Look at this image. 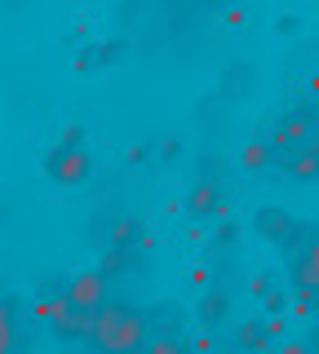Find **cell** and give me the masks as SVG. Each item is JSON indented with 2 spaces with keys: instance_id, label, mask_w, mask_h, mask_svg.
<instances>
[{
  "instance_id": "cell-1",
  "label": "cell",
  "mask_w": 319,
  "mask_h": 354,
  "mask_svg": "<svg viewBox=\"0 0 319 354\" xmlns=\"http://www.w3.org/2000/svg\"><path fill=\"white\" fill-rule=\"evenodd\" d=\"M147 341H151L147 310L134 301H107L93 315V332H89L93 354H138Z\"/></svg>"
},
{
  "instance_id": "cell-2",
  "label": "cell",
  "mask_w": 319,
  "mask_h": 354,
  "mask_svg": "<svg viewBox=\"0 0 319 354\" xmlns=\"http://www.w3.org/2000/svg\"><path fill=\"white\" fill-rule=\"evenodd\" d=\"M45 173H49L58 186H80L84 177L93 173V160H89V151L75 142V133L62 142V147H53V151L45 155Z\"/></svg>"
},
{
  "instance_id": "cell-3",
  "label": "cell",
  "mask_w": 319,
  "mask_h": 354,
  "mask_svg": "<svg viewBox=\"0 0 319 354\" xmlns=\"http://www.w3.org/2000/svg\"><path fill=\"white\" fill-rule=\"evenodd\" d=\"M45 319H49V328H53L58 341H89V332H93V315L75 310L67 297H53L45 306Z\"/></svg>"
},
{
  "instance_id": "cell-4",
  "label": "cell",
  "mask_w": 319,
  "mask_h": 354,
  "mask_svg": "<svg viewBox=\"0 0 319 354\" xmlns=\"http://www.w3.org/2000/svg\"><path fill=\"white\" fill-rule=\"evenodd\" d=\"M67 301L75 306V310H84V315H98L111 297H107V270H80L75 279L67 283Z\"/></svg>"
},
{
  "instance_id": "cell-5",
  "label": "cell",
  "mask_w": 319,
  "mask_h": 354,
  "mask_svg": "<svg viewBox=\"0 0 319 354\" xmlns=\"http://www.w3.org/2000/svg\"><path fill=\"white\" fill-rule=\"evenodd\" d=\"M293 283L302 288V292L319 297V235L302 243V252L293 257Z\"/></svg>"
},
{
  "instance_id": "cell-6",
  "label": "cell",
  "mask_w": 319,
  "mask_h": 354,
  "mask_svg": "<svg viewBox=\"0 0 319 354\" xmlns=\"http://www.w3.org/2000/svg\"><path fill=\"white\" fill-rule=\"evenodd\" d=\"M253 226H257V235H266L275 243H289L297 235V221L284 213V208H262V213L253 217Z\"/></svg>"
},
{
  "instance_id": "cell-7",
  "label": "cell",
  "mask_w": 319,
  "mask_h": 354,
  "mask_svg": "<svg viewBox=\"0 0 319 354\" xmlns=\"http://www.w3.org/2000/svg\"><path fill=\"white\" fill-rule=\"evenodd\" d=\"M182 319H186V310L178 301H156V306H147V324L156 337H178V328H182Z\"/></svg>"
},
{
  "instance_id": "cell-8",
  "label": "cell",
  "mask_w": 319,
  "mask_h": 354,
  "mask_svg": "<svg viewBox=\"0 0 319 354\" xmlns=\"http://www.w3.org/2000/svg\"><path fill=\"white\" fill-rule=\"evenodd\" d=\"M253 84H257V71H253L248 62H230V66H226V75H222V93H230V97H248V93H253Z\"/></svg>"
},
{
  "instance_id": "cell-9",
  "label": "cell",
  "mask_w": 319,
  "mask_h": 354,
  "mask_svg": "<svg viewBox=\"0 0 319 354\" xmlns=\"http://www.w3.org/2000/svg\"><path fill=\"white\" fill-rule=\"evenodd\" d=\"M186 208H191V217H217L222 213V204H217V186L213 182H200L186 199Z\"/></svg>"
},
{
  "instance_id": "cell-10",
  "label": "cell",
  "mask_w": 319,
  "mask_h": 354,
  "mask_svg": "<svg viewBox=\"0 0 319 354\" xmlns=\"http://www.w3.org/2000/svg\"><path fill=\"white\" fill-rule=\"evenodd\" d=\"M289 173L293 177H306V182H319V147H302L289 160Z\"/></svg>"
},
{
  "instance_id": "cell-11",
  "label": "cell",
  "mask_w": 319,
  "mask_h": 354,
  "mask_svg": "<svg viewBox=\"0 0 319 354\" xmlns=\"http://www.w3.org/2000/svg\"><path fill=\"white\" fill-rule=\"evenodd\" d=\"M14 346H18V328L9 319V310L0 306V354H14Z\"/></svg>"
},
{
  "instance_id": "cell-12",
  "label": "cell",
  "mask_w": 319,
  "mask_h": 354,
  "mask_svg": "<svg viewBox=\"0 0 319 354\" xmlns=\"http://www.w3.org/2000/svg\"><path fill=\"white\" fill-rule=\"evenodd\" d=\"M147 354H186L178 337H151L147 341Z\"/></svg>"
},
{
  "instance_id": "cell-13",
  "label": "cell",
  "mask_w": 319,
  "mask_h": 354,
  "mask_svg": "<svg viewBox=\"0 0 319 354\" xmlns=\"http://www.w3.org/2000/svg\"><path fill=\"white\" fill-rule=\"evenodd\" d=\"M284 354H311V350H306L302 341H289V346H284Z\"/></svg>"
},
{
  "instance_id": "cell-14",
  "label": "cell",
  "mask_w": 319,
  "mask_h": 354,
  "mask_svg": "<svg viewBox=\"0 0 319 354\" xmlns=\"http://www.w3.org/2000/svg\"><path fill=\"white\" fill-rule=\"evenodd\" d=\"M138 354H147V346H142V350H138Z\"/></svg>"
}]
</instances>
